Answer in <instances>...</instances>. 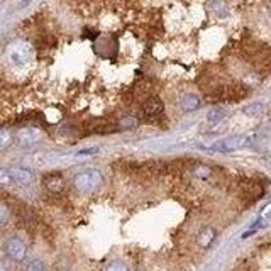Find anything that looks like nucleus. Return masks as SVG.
I'll list each match as a JSON object with an SVG mask.
<instances>
[{
	"label": "nucleus",
	"instance_id": "1",
	"mask_svg": "<svg viewBox=\"0 0 271 271\" xmlns=\"http://www.w3.org/2000/svg\"><path fill=\"white\" fill-rule=\"evenodd\" d=\"M73 185L80 193H91L102 185V175L97 170H85L75 175Z\"/></svg>",
	"mask_w": 271,
	"mask_h": 271
},
{
	"label": "nucleus",
	"instance_id": "2",
	"mask_svg": "<svg viewBox=\"0 0 271 271\" xmlns=\"http://www.w3.org/2000/svg\"><path fill=\"white\" fill-rule=\"evenodd\" d=\"M31 54H33V49H31L29 43L26 41H14L7 46V59L14 66L26 65L31 59Z\"/></svg>",
	"mask_w": 271,
	"mask_h": 271
},
{
	"label": "nucleus",
	"instance_id": "3",
	"mask_svg": "<svg viewBox=\"0 0 271 271\" xmlns=\"http://www.w3.org/2000/svg\"><path fill=\"white\" fill-rule=\"evenodd\" d=\"M251 139L248 136H230V137L221 139V141L214 142L212 146H209L207 149L215 151V153H232V151L242 149V147L249 146Z\"/></svg>",
	"mask_w": 271,
	"mask_h": 271
},
{
	"label": "nucleus",
	"instance_id": "4",
	"mask_svg": "<svg viewBox=\"0 0 271 271\" xmlns=\"http://www.w3.org/2000/svg\"><path fill=\"white\" fill-rule=\"evenodd\" d=\"M43 139V133L38 127H22L15 134V141L21 147H33Z\"/></svg>",
	"mask_w": 271,
	"mask_h": 271
},
{
	"label": "nucleus",
	"instance_id": "5",
	"mask_svg": "<svg viewBox=\"0 0 271 271\" xmlns=\"http://www.w3.org/2000/svg\"><path fill=\"white\" fill-rule=\"evenodd\" d=\"M141 110L147 121H156V119L161 117L163 112H165V105H163V102L159 100L158 97H149L142 103Z\"/></svg>",
	"mask_w": 271,
	"mask_h": 271
},
{
	"label": "nucleus",
	"instance_id": "6",
	"mask_svg": "<svg viewBox=\"0 0 271 271\" xmlns=\"http://www.w3.org/2000/svg\"><path fill=\"white\" fill-rule=\"evenodd\" d=\"M5 253L10 260L14 261H24L27 254V248L24 244V241H21L19 237H12L5 242Z\"/></svg>",
	"mask_w": 271,
	"mask_h": 271
},
{
	"label": "nucleus",
	"instance_id": "7",
	"mask_svg": "<svg viewBox=\"0 0 271 271\" xmlns=\"http://www.w3.org/2000/svg\"><path fill=\"white\" fill-rule=\"evenodd\" d=\"M43 185L49 193H61L65 190V178L59 173H49L45 177Z\"/></svg>",
	"mask_w": 271,
	"mask_h": 271
},
{
	"label": "nucleus",
	"instance_id": "8",
	"mask_svg": "<svg viewBox=\"0 0 271 271\" xmlns=\"http://www.w3.org/2000/svg\"><path fill=\"white\" fill-rule=\"evenodd\" d=\"M215 236H217V230H215L214 227H203L197 236V244L203 249L209 248V246L214 242Z\"/></svg>",
	"mask_w": 271,
	"mask_h": 271
},
{
	"label": "nucleus",
	"instance_id": "9",
	"mask_svg": "<svg viewBox=\"0 0 271 271\" xmlns=\"http://www.w3.org/2000/svg\"><path fill=\"white\" fill-rule=\"evenodd\" d=\"M12 181L19 183V185H29L33 181V173L26 168H12L10 170Z\"/></svg>",
	"mask_w": 271,
	"mask_h": 271
},
{
	"label": "nucleus",
	"instance_id": "10",
	"mask_svg": "<svg viewBox=\"0 0 271 271\" xmlns=\"http://www.w3.org/2000/svg\"><path fill=\"white\" fill-rule=\"evenodd\" d=\"M180 107H181V110H185V112H192V110L200 107V98H198L197 95H190V93L183 95L180 100Z\"/></svg>",
	"mask_w": 271,
	"mask_h": 271
},
{
	"label": "nucleus",
	"instance_id": "11",
	"mask_svg": "<svg viewBox=\"0 0 271 271\" xmlns=\"http://www.w3.org/2000/svg\"><path fill=\"white\" fill-rule=\"evenodd\" d=\"M12 141H14V136H12L10 131L0 129V151L7 149L12 144Z\"/></svg>",
	"mask_w": 271,
	"mask_h": 271
},
{
	"label": "nucleus",
	"instance_id": "12",
	"mask_svg": "<svg viewBox=\"0 0 271 271\" xmlns=\"http://www.w3.org/2000/svg\"><path fill=\"white\" fill-rule=\"evenodd\" d=\"M193 175L200 180H207V178L212 177V170L209 168L207 165H197L193 168Z\"/></svg>",
	"mask_w": 271,
	"mask_h": 271
},
{
	"label": "nucleus",
	"instance_id": "13",
	"mask_svg": "<svg viewBox=\"0 0 271 271\" xmlns=\"http://www.w3.org/2000/svg\"><path fill=\"white\" fill-rule=\"evenodd\" d=\"M224 117H226V112L222 109H214L207 114V121H209L210 124H217V122H221Z\"/></svg>",
	"mask_w": 271,
	"mask_h": 271
},
{
	"label": "nucleus",
	"instance_id": "14",
	"mask_svg": "<svg viewBox=\"0 0 271 271\" xmlns=\"http://www.w3.org/2000/svg\"><path fill=\"white\" fill-rule=\"evenodd\" d=\"M212 10L219 15V17H224V15H227V5L224 2H219V0L212 2Z\"/></svg>",
	"mask_w": 271,
	"mask_h": 271
},
{
	"label": "nucleus",
	"instance_id": "15",
	"mask_svg": "<svg viewBox=\"0 0 271 271\" xmlns=\"http://www.w3.org/2000/svg\"><path fill=\"white\" fill-rule=\"evenodd\" d=\"M105 271H129V268H127V265L122 261H112L105 268Z\"/></svg>",
	"mask_w": 271,
	"mask_h": 271
},
{
	"label": "nucleus",
	"instance_id": "16",
	"mask_svg": "<svg viewBox=\"0 0 271 271\" xmlns=\"http://www.w3.org/2000/svg\"><path fill=\"white\" fill-rule=\"evenodd\" d=\"M26 271H45V263L41 260H33L27 265Z\"/></svg>",
	"mask_w": 271,
	"mask_h": 271
},
{
	"label": "nucleus",
	"instance_id": "17",
	"mask_svg": "<svg viewBox=\"0 0 271 271\" xmlns=\"http://www.w3.org/2000/svg\"><path fill=\"white\" fill-rule=\"evenodd\" d=\"M10 181H12V177H10V170L0 168V185H9Z\"/></svg>",
	"mask_w": 271,
	"mask_h": 271
},
{
	"label": "nucleus",
	"instance_id": "18",
	"mask_svg": "<svg viewBox=\"0 0 271 271\" xmlns=\"http://www.w3.org/2000/svg\"><path fill=\"white\" fill-rule=\"evenodd\" d=\"M9 221V209L3 203H0V226H3Z\"/></svg>",
	"mask_w": 271,
	"mask_h": 271
},
{
	"label": "nucleus",
	"instance_id": "19",
	"mask_svg": "<svg viewBox=\"0 0 271 271\" xmlns=\"http://www.w3.org/2000/svg\"><path fill=\"white\" fill-rule=\"evenodd\" d=\"M121 126L124 127V129H129V127H136L137 126V121H136L134 117H126L121 121Z\"/></svg>",
	"mask_w": 271,
	"mask_h": 271
},
{
	"label": "nucleus",
	"instance_id": "20",
	"mask_svg": "<svg viewBox=\"0 0 271 271\" xmlns=\"http://www.w3.org/2000/svg\"><path fill=\"white\" fill-rule=\"evenodd\" d=\"M256 110H261V105H260V103H254V105L246 107V109H244V114H246V115H258Z\"/></svg>",
	"mask_w": 271,
	"mask_h": 271
},
{
	"label": "nucleus",
	"instance_id": "21",
	"mask_svg": "<svg viewBox=\"0 0 271 271\" xmlns=\"http://www.w3.org/2000/svg\"><path fill=\"white\" fill-rule=\"evenodd\" d=\"M97 147H89V149H82L77 153V156H90V154H97Z\"/></svg>",
	"mask_w": 271,
	"mask_h": 271
},
{
	"label": "nucleus",
	"instance_id": "22",
	"mask_svg": "<svg viewBox=\"0 0 271 271\" xmlns=\"http://www.w3.org/2000/svg\"><path fill=\"white\" fill-rule=\"evenodd\" d=\"M265 219H266V221H270V222H271V207L265 212Z\"/></svg>",
	"mask_w": 271,
	"mask_h": 271
}]
</instances>
